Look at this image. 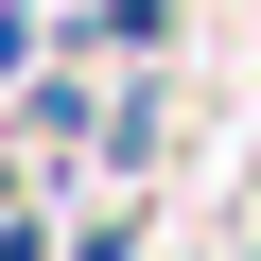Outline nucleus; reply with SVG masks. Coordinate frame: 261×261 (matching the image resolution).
Returning <instances> with one entry per match:
<instances>
[{
  "mask_svg": "<svg viewBox=\"0 0 261 261\" xmlns=\"http://www.w3.org/2000/svg\"><path fill=\"white\" fill-rule=\"evenodd\" d=\"M157 18H174V0H105L87 35H105V53H157Z\"/></svg>",
  "mask_w": 261,
  "mask_h": 261,
  "instance_id": "obj_1",
  "label": "nucleus"
}]
</instances>
